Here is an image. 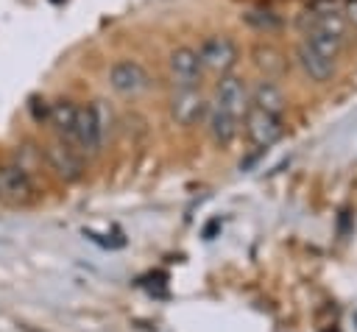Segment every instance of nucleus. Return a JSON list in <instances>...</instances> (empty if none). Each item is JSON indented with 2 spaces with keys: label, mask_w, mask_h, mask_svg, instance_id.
I'll use <instances>...</instances> for the list:
<instances>
[{
  "label": "nucleus",
  "mask_w": 357,
  "mask_h": 332,
  "mask_svg": "<svg viewBox=\"0 0 357 332\" xmlns=\"http://www.w3.org/2000/svg\"><path fill=\"white\" fill-rule=\"evenodd\" d=\"M112 109L106 100H95L89 106H78V123H75V148L86 156L100 153L109 131H112Z\"/></svg>",
  "instance_id": "1"
},
{
  "label": "nucleus",
  "mask_w": 357,
  "mask_h": 332,
  "mask_svg": "<svg viewBox=\"0 0 357 332\" xmlns=\"http://www.w3.org/2000/svg\"><path fill=\"white\" fill-rule=\"evenodd\" d=\"M42 153H45V162H47V167L56 173V179H61L64 184H75V181H81L84 179V173H86V162H84V153L75 148V145H70V142H64V139H53V142H47L45 148H42Z\"/></svg>",
  "instance_id": "2"
},
{
  "label": "nucleus",
  "mask_w": 357,
  "mask_h": 332,
  "mask_svg": "<svg viewBox=\"0 0 357 332\" xmlns=\"http://www.w3.org/2000/svg\"><path fill=\"white\" fill-rule=\"evenodd\" d=\"M36 184L31 179V170H25L20 162L0 165V201L8 206H28L36 201Z\"/></svg>",
  "instance_id": "3"
},
{
  "label": "nucleus",
  "mask_w": 357,
  "mask_h": 332,
  "mask_svg": "<svg viewBox=\"0 0 357 332\" xmlns=\"http://www.w3.org/2000/svg\"><path fill=\"white\" fill-rule=\"evenodd\" d=\"M167 112H170V120L181 128H192V126H201L209 114V100L201 95L198 86H184V89H176L170 95V103H167Z\"/></svg>",
  "instance_id": "4"
},
{
  "label": "nucleus",
  "mask_w": 357,
  "mask_h": 332,
  "mask_svg": "<svg viewBox=\"0 0 357 332\" xmlns=\"http://www.w3.org/2000/svg\"><path fill=\"white\" fill-rule=\"evenodd\" d=\"M109 86L117 92V95H126V98H137L142 92H148L153 86V78L151 73L134 61V59H120L109 67Z\"/></svg>",
  "instance_id": "5"
},
{
  "label": "nucleus",
  "mask_w": 357,
  "mask_h": 332,
  "mask_svg": "<svg viewBox=\"0 0 357 332\" xmlns=\"http://www.w3.org/2000/svg\"><path fill=\"white\" fill-rule=\"evenodd\" d=\"M198 59H201V67L215 73V75H226L231 73V67L237 64L240 59V47L234 39L229 36H206L201 45H198Z\"/></svg>",
  "instance_id": "6"
},
{
  "label": "nucleus",
  "mask_w": 357,
  "mask_h": 332,
  "mask_svg": "<svg viewBox=\"0 0 357 332\" xmlns=\"http://www.w3.org/2000/svg\"><path fill=\"white\" fill-rule=\"evenodd\" d=\"M245 114V134L254 145L259 148H268L273 145L282 134H284V123H282V114H271L265 109H257L248 103V109L243 112Z\"/></svg>",
  "instance_id": "7"
},
{
  "label": "nucleus",
  "mask_w": 357,
  "mask_h": 332,
  "mask_svg": "<svg viewBox=\"0 0 357 332\" xmlns=\"http://www.w3.org/2000/svg\"><path fill=\"white\" fill-rule=\"evenodd\" d=\"M167 73L176 84V89H184V86H201V78H204V67H201V59H198V50L195 47H176L170 56H167Z\"/></svg>",
  "instance_id": "8"
},
{
  "label": "nucleus",
  "mask_w": 357,
  "mask_h": 332,
  "mask_svg": "<svg viewBox=\"0 0 357 332\" xmlns=\"http://www.w3.org/2000/svg\"><path fill=\"white\" fill-rule=\"evenodd\" d=\"M248 86H245V81H240L237 75H231V73H226V75H220V81L215 84V100H212V106H220V109H226V112H231V114H243L245 109H248Z\"/></svg>",
  "instance_id": "9"
},
{
  "label": "nucleus",
  "mask_w": 357,
  "mask_h": 332,
  "mask_svg": "<svg viewBox=\"0 0 357 332\" xmlns=\"http://www.w3.org/2000/svg\"><path fill=\"white\" fill-rule=\"evenodd\" d=\"M206 128H209V137L218 148H229L237 134H240V117L220 109V106H212L209 103V114H206Z\"/></svg>",
  "instance_id": "10"
},
{
  "label": "nucleus",
  "mask_w": 357,
  "mask_h": 332,
  "mask_svg": "<svg viewBox=\"0 0 357 332\" xmlns=\"http://www.w3.org/2000/svg\"><path fill=\"white\" fill-rule=\"evenodd\" d=\"M47 123L53 126L56 137L75 145V123H78V103H73L70 98H59L50 103V117Z\"/></svg>",
  "instance_id": "11"
},
{
  "label": "nucleus",
  "mask_w": 357,
  "mask_h": 332,
  "mask_svg": "<svg viewBox=\"0 0 357 332\" xmlns=\"http://www.w3.org/2000/svg\"><path fill=\"white\" fill-rule=\"evenodd\" d=\"M296 59H298L301 70L310 75V81L324 84V81H329V78L335 75V61L326 59V56H321L318 50H312L307 42H301V45L296 47Z\"/></svg>",
  "instance_id": "12"
},
{
  "label": "nucleus",
  "mask_w": 357,
  "mask_h": 332,
  "mask_svg": "<svg viewBox=\"0 0 357 332\" xmlns=\"http://www.w3.org/2000/svg\"><path fill=\"white\" fill-rule=\"evenodd\" d=\"M248 100H251V106L265 109V112H271V114H282V109H284V92H282V86H279L273 78H262V81L248 92Z\"/></svg>",
  "instance_id": "13"
},
{
  "label": "nucleus",
  "mask_w": 357,
  "mask_h": 332,
  "mask_svg": "<svg viewBox=\"0 0 357 332\" xmlns=\"http://www.w3.org/2000/svg\"><path fill=\"white\" fill-rule=\"evenodd\" d=\"M304 42H307L312 50H318L321 56L332 59V61H335V59H337V53L343 50V36H337V33H332V31H326V28H318V25L307 28Z\"/></svg>",
  "instance_id": "14"
},
{
  "label": "nucleus",
  "mask_w": 357,
  "mask_h": 332,
  "mask_svg": "<svg viewBox=\"0 0 357 332\" xmlns=\"http://www.w3.org/2000/svg\"><path fill=\"white\" fill-rule=\"evenodd\" d=\"M251 56H254V67L259 73H265V78H276V75H282L287 70V59L271 45H257Z\"/></svg>",
  "instance_id": "15"
},
{
  "label": "nucleus",
  "mask_w": 357,
  "mask_h": 332,
  "mask_svg": "<svg viewBox=\"0 0 357 332\" xmlns=\"http://www.w3.org/2000/svg\"><path fill=\"white\" fill-rule=\"evenodd\" d=\"M243 20H245L251 28L265 31V33H271V31L282 28L279 14H273V11H268V8H251V11H245V14H243Z\"/></svg>",
  "instance_id": "16"
},
{
  "label": "nucleus",
  "mask_w": 357,
  "mask_h": 332,
  "mask_svg": "<svg viewBox=\"0 0 357 332\" xmlns=\"http://www.w3.org/2000/svg\"><path fill=\"white\" fill-rule=\"evenodd\" d=\"M28 114H31V120L33 123H47V117H50V103L42 98V95H31L28 98Z\"/></svg>",
  "instance_id": "17"
},
{
  "label": "nucleus",
  "mask_w": 357,
  "mask_h": 332,
  "mask_svg": "<svg viewBox=\"0 0 357 332\" xmlns=\"http://www.w3.org/2000/svg\"><path fill=\"white\" fill-rule=\"evenodd\" d=\"M349 20H351V22H357V0H351V3H349Z\"/></svg>",
  "instance_id": "18"
}]
</instances>
